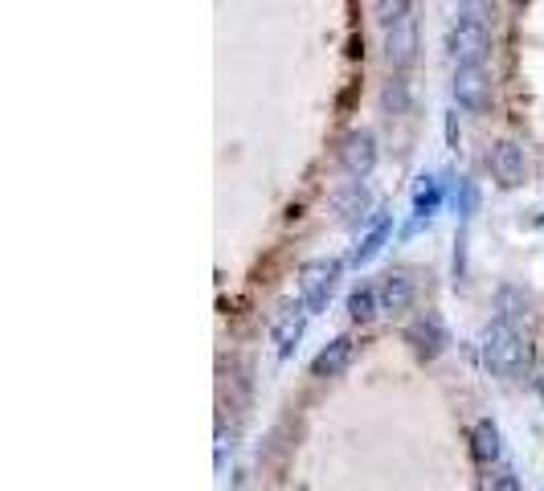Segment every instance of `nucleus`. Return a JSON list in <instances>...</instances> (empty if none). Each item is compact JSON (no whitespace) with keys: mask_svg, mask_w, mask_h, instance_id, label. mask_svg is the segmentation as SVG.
I'll return each mask as SVG.
<instances>
[{"mask_svg":"<svg viewBox=\"0 0 544 491\" xmlns=\"http://www.w3.org/2000/svg\"><path fill=\"white\" fill-rule=\"evenodd\" d=\"M446 50H450V58H455L459 70H475V66L487 62L491 33H487V25H483L475 5H463L455 13V25H450V37H446Z\"/></svg>","mask_w":544,"mask_h":491,"instance_id":"nucleus-1","label":"nucleus"},{"mask_svg":"<svg viewBox=\"0 0 544 491\" xmlns=\"http://www.w3.org/2000/svg\"><path fill=\"white\" fill-rule=\"evenodd\" d=\"M479 348H483V365L495 377H520L524 365H528V344H524V336L512 324H500V320L487 324Z\"/></svg>","mask_w":544,"mask_h":491,"instance_id":"nucleus-2","label":"nucleus"},{"mask_svg":"<svg viewBox=\"0 0 544 491\" xmlns=\"http://www.w3.org/2000/svg\"><path fill=\"white\" fill-rule=\"evenodd\" d=\"M340 279V258H311L299 271V295L307 311H324Z\"/></svg>","mask_w":544,"mask_h":491,"instance_id":"nucleus-3","label":"nucleus"},{"mask_svg":"<svg viewBox=\"0 0 544 491\" xmlns=\"http://www.w3.org/2000/svg\"><path fill=\"white\" fill-rule=\"evenodd\" d=\"M340 164H344V172L352 176V181H365V176H373V168H377V136L373 131H348L344 136V144H340Z\"/></svg>","mask_w":544,"mask_h":491,"instance_id":"nucleus-4","label":"nucleus"},{"mask_svg":"<svg viewBox=\"0 0 544 491\" xmlns=\"http://www.w3.org/2000/svg\"><path fill=\"white\" fill-rule=\"evenodd\" d=\"M491 172H495V181H500L504 189H520L528 181V156L516 140H500L491 148Z\"/></svg>","mask_w":544,"mask_h":491,"instance_id":"nucleus-5","label":"nucleus"},{"mask_svg":"<svg viewBox=\"0 0 544 491\" xmlns=\"http://www.w3.org/2000/svg\"><path fill=\"white\" fill-rule=\"evenodd\" d=\"M385 58L393 70H410L418 58V21L405 17L385 33Z\"/></svg>","mask_w":544,"mask_h":491,"instance_id":"nucleus-6","label":"nucleus"},{"mask_svg":"<svg viewBox=\"0 0 544 491\" xmlns=\"http://www.w3.org/2000/svg\"><path fill=\"white\" fill-rule=\"evenodd\" d=\"M373 209V193L365 181H344L336 193H332V213L344 221V226H356V221H365Z\"/></svg>","mask_w":544,"mask_h":491,"instance_id":"nucleus-7","label":"nucleus"},{"mask_svg":"<svg viewBox=\"0 0 544 491\" xmlns=\"http://www.w3.org/2000/svg\"><path fill=\"white\" fill-rule=\"evenodd\" d=\"M381 311H389V316H401V311H410V303L418 299V275L414 271H389L381 291Z\"/></svg>","mask_w":544,"mask_h":491,"instance_id":"nucleus-8","label":"nucleus"},{"mask_svg":"<svg viewBox=\"0 0 544 491\" xmlns=\"http://www.w3.org/2000/svg\"><path fill=\"white\" fill-rule=\"evenodd\" d=\"M405 340L414 344V352L422 356V361H434L438 352H446V344H450V336H446V328H442V320L438 316H422V320H414L410 328H405Z\"/></svg>","mask_w":544,"mask_h":491,"instance_id":"nucleus-9","label":"nucleus"},{"mask_svg":"<svg viewBox=\"0 0 544 491\" xmlns=\"http://www.w3.org/2000/svg\"><path fill=\"white\" fill-rule=\"evenodd\" d=\"M487 99H491V78H487L483 66H475V70H455V103H459L463 111H483Z\"/></svg>","mask_w":544,"mask_h":491,"instance_id":"nucleus-10","label":"nucleus"},{"mask_svg":"<svg viewBox=\"0 0 544 491\" xmlns=\"http://www.w3.org/2000/svg\"><path fill=\"white\" fill-rule=\"evenodd\" d=\"M352 352H356L352 336H336L332 344H324L320 352H315L311 373H315V377H340V373L348 369V361H352Z\"/></svg>","mask_w":544,"mask_h":491,"instance_id":"nucleus-11","label":"nucleus"},{"mask_svg":"<svg viewBox=\"0 0 544 491\" xmlns=\"http://www.w3.org/2000/svg\"><path fill=\"white\" fill-rule=\"evenodd\" d=\"M389 238H393V217H389V213H381V217L373 221V226H369V234L360 238V246L352 250V262H356V266L373 262V258L385 250V242H389Z\"/></svg>","mask_w":544,"mask_h":491,"instance_id":"nucleus-12","label":"nucleus"},{"mask_svg":"<svg viewBox=\"0 0 544 491\" xmlns=\"http://www.w3.org/2000/svg\"><path fill=\"white\" fill-rule=\"evenodd\" d=\"M471 451H475V459L479 463H491L495 467V459H500V426H495L491 418H483V422H475V430H471Z\"/></svg>","mask_w":544,"mask_h":491,"instance_id":"nucleus-13","label":"nucleus"},{"mask_svg":"<svg viewBox=\"0 0 544 491\" xmlns=\"http://www.w3.org/2000/svg\"><path fill=\"white\" fill-rule=\"evenodd\" d=\"M303 328H307V307H291L287 316L275 324V348H279V356H291V348L299 344Z\"/></svg>","mask_w":544,"mask_h":491,"instance_id":"nucleus-14","label":"nucleus"},{"mask_svg":"<svg viewBox=\"0 0 544 491\" xmlns=\"http://www.w3.org/2000/svg\"><path fill=\"white\" fill-rule=\"evenodd\" d=\"M442 205V181L438 176H422V185L414 193V226H422V221Z\"/></svg>","mask_w":544,"mask_h":491,"instance_id":"nucleus-15","label":"nucleus"},{"mask_svg":"<svg viewBox=\"0 0 544 491\" xmlns=\"http://www.w3.org/2000/svg\"><path fill=\"white\" fill-rule=\"evenodd\" d=\"M377 307H381V299H377L373 287H356V291L348 295V316H352V324H373V320H377Z\"/></svg>","mask_w":544,"mask_h":491,"instance_id":"nucleus-16","label":"nucleus"},{"mask_svg":"<svg viewBox=\"0 0 544 491\" xmlns=\"http://www.w3.org/2000/svg\"><path fill=\"white\" fill-rule=\"evenodd\" d=\"M381 107H385V115H405V111H410V82L389 78L385 91H381Z\"/></svg>","mask_w":544,"mask_h":491,"instance_id":"nucleus-17","label":"nucleus"},{"mask_svg":"<svg viewBox=\"0 0 544 491\" xmlns=\"http://www.w3.org/2000/svg\"><path fill=\"white\" fill-rule=\"evenodd\" d=\"M495 307H500V324H512L516 328V320L528 311V299L520 295V291H512V287H504L500 295H495Z\"/></svg>","mask_w":544,"mask_h":491,"instance_id":"nucleus-18","label":"nucleus"},{"mask_svg":"<svg viewBox=\"0 0 544 491\" xmlns=\"http://www.w3.org/2000/svg\"><path fill=\"white\" fill-rule=\"evenodd\" d=\"M483 491H520V479L512 467H491L483 475Z\"/></svg>","mask_w":544,"mask_h":491,"instance_id":"nucleus-19","label":"nucleus"},{"mask_svg":"<svg viewBox=\"0 0 544 491\" xmlns=\"http://www.w3.org/2000/svg\"><path fill=\"white\" fill-rule=\"evenodd\" d=\"M532 226H536V230H544V213H536V217H532Z\"/></svg>","mask_w":544,"mask_h":491,"instance_id":"nucleus-20","label":"nucleus"},{"mask_svg":"<svg viewBox=\"0 0 544 491\" xmlns=\"http://www.w3.org/2000/svg\"><path fill=\"white\" fill-rule=\"evenodd\" d=\"M536 389H540V401H544V373L536 377Z\"/></svg>","mask_w":544,"mask_h":491,"instance_id":"nucleus-21","label":"nucleus"}]
</instances>
